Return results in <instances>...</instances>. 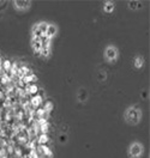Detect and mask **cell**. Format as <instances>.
<instances>
[{"label":"cell","instance_id":"1","mask_svg":"<svg viewBox=\"0 0 150 158\" xmlns=\"http://www.w3.org/2000/svg\"><path fill=\"white\" fill-rule=\"evenodd\" d=\"M142 118V110L136 106H131L124 111V120L129 125H138Z\"/></svg>","mask_w":150,"mask_h":158},{"label":"cell","instance_id":"2","mask_svg":"<svg viewBox=\"0 0 150 158\" xmlns=\"http://www.w3.org/2000/svg\"><path fill=\"white\" fill-rule=\"evenodd\" d=\"M103 56H105V60L109 64H114L118 58H119V52H118V48L113 44H108L105 50H103Z\"/></svg>","mask_w":150,"mask_h":158},{"label":"cell","instance_id":"3","mask_svg":"<svg viewBox=\"0 0 150 158\" xmlns=\"http://www.w3.org/2000/svg\"><path fill=\"white\" fill-rule=\"evenodd\" d=\"M144 153V146L139 141H133L129 146V157L130 158H139Z\"/></svg>","mask_w":150,"mask_h":158},{"label":"cell","instance_id":"4","mask_svg":"<svg viewBox=\"0 0 150 158\" xmlns=\"http://www.w3.org/2000/svg\"><path fill=\"white\" fill-rule=\"evenodd\" d=\"M58 31H59V30H58L57 24H54V23H48V27H47L45 36L48 40H52L53 37H55V36L58 35Z\"/></svg>","mask_w":150,"mask_h":158},{"label":"cell","instance_id":"5","mask_svg":"<svg viewBox=\"0 0 150 158\" xmlns=\"http://www.w3.org/2000/svg\"><path fill=\"white\" fill-rule=\"evenodd\" d=\"M13 6L16 7L17 11H27L31 6V1H27V0H15L13 1Z\"/></svg>","mask_w":150,"mask_h":158},{"label":"cell","instance_id":"6","mask_svg":"<svg viewBox=\"0 0 150 158\" xmlns=\"http://www.w3.org/2000/svg\"><path fill=\"white\" fill-rule=\"evenodd\" d=\"M114 9H115V4L114 1H105L103 5H102V11L107 15L109 13H113L114 12Z\"/></svg>","mask_w":150,"mask_h":158},{"label":"cell","instance_id":"7","mask_svg":"<svg viewBox=\"0 0 150 158\" xmlns=\"http://www.w3.org/2000/svg\"><path fill=\"white\" fill-rule=\"evenodd\" d=\"M31 44H32V49H34V52L37 53V54H40L41 49H42V42H41V39H32Z\"/></svg>","mask_w":150,"mask_h":158},{"label":"cell","instance_id":"8","mask_svg":"<svg viewBox=\"0 0 150 158\" xmlns=\"http://www.w3.org/2000/svg\"><path fill=\"white\" fill-rule=\"evenodd\" d=\"M133 66H135V69H142V67L144 66V58L140 56V55H137V56L133 59Z\"/></svg>","mask_w":150,"mask_h":158},{"label":"cell","instance_id":"9","mask_svg":"<svg viewBox=\"0 0 150 158\" xmlns=\"http://www.w3.org/2000/svg\"><path fill=\"white\" fill-rule=\"evenodd\" d=\"M88 98V91L85 89H79L78 90V92H77V99L79 101V102H84V101H87Z\"/></svg>","mask_w":150,"mask_h":158},{"label":"cell","instance_id":"10","mask_svg":"<svg viewBox=\"0 0 150 158\" xmlns=\"http://www.w3.org/2000/svg\"><path fill=\"white\" fill-rule=\"evenodd\" d=\"M37 27H39V30H40L41 35L45 36L47 27H48V23H47V22H40V23H37Z\"/></svg>","mask_w":150,"mask_h":158},{"label":"cell","instance_id":"11","mask_svg":"<svg viewBox=\"0 0 150 158\" xmlns=\"http://www.w3.org/2000/svg\"><path fill=\"white\" fill-rule=\"evenodd\" d=\"M127 7L130 9V10H138L140 7V2L139 1H129L127 2Z\"/></svg>","mask_w":150,"mask_h":158},{"label":"cell","instance_id":"12","mask_svg":"<svg viewBox=\"0 0 150 158\" xmlns=\"http://www.w3.org/2000/svg\"><path fill=\"white\" fill-rule=\"evenodd\" d=\"M97 78H99V80H105V79L107 78L106 72H105V71H100V72H99V77H97Z\"/></svg>","mask_w":150,"mask_h":158},{"label":"cell","instance_id":"13","mask_svg":"<svg viewBox=\"0 0 150 158\" xmlns=\"http://www.w3.org/2000/svg\"><path fill=\"white\" fill-rule=\"evenodd\" d=\"M47 140V137L46 135H43V137H41L40 138V143H42V141H46Z\"/></svg>","mask_w":150,"mask_h":158}]
</instances>
